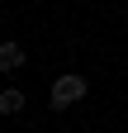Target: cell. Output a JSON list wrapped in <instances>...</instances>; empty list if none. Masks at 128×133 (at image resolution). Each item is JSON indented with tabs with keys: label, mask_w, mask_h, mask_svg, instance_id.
I'll use <instances>...</instances> for the list:
<instances>
[{
	"label": "cell",
	"mask_w": 128,
	"mask_h": 133,
	"mask_svg": "<svg viewBox=\"0 0 128 133\" xmlns=\"http://www.w3.org/2000/svg\"><path fill=\"white\" fill-rule=\"evenodd\" d=\"M86 90H90L86 76H76V71H71V76H57V81H52V95H47V105H52V109H67V105H76V100H86Z\"/></svg>",
	"instance_id": "6da1fadb"
},
{
	"label": "cell",
	"mask_w": 128,
	"mask_h": 133,
	"mask_svg": "<svg viewBox=\"0 0 128 133\" xmlns=\"http://www.w3.org/2000/svg\"><path fill=\"white\" fill-rule=\"evenodd\" d=\"M24 66V48L19 43H0V71H19Z\"/></svg>",
	"instance_id": "7a4b0ae2"
},
{
	"label": "cell",
	"mask_w": 128,
	"mask_h": 133,
	"mask_svg": "<svg viewBox=\"0 0 128 133\" xmlns=\"http://www.w3.org/2000/svg\"><path fill=\"white\" fill-rule=\"evenodd\" d=\"M24 109V90L19 86H5V90H0V114H19Z\"/></svg>",
	"instance_id": "3957f363"
}]
</instances>
